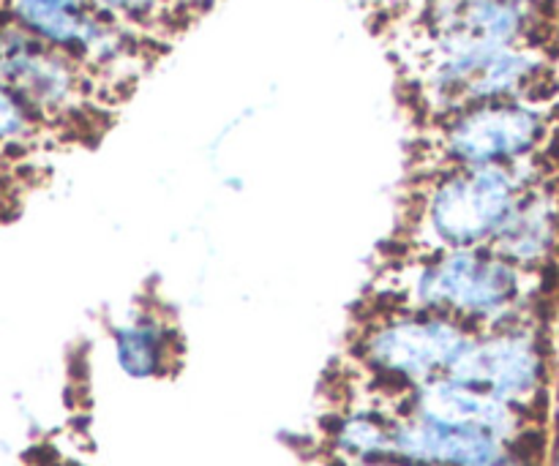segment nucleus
Wrapping results in <instances>:
<instances>
[{"mask_svg":"<svg viewBox=\"0 0 559 466\" xmlns=\"http://www.w3.org/2000/svg\"><path fill=\"white\" fill-rule=\"evenodd\" d=\"M0 85L14 93L33 118L74 109L82 82L74 60L22 27H0Z\"/></svg>","mask_w":559,"mask_h":466,"instance_id":"423d86ee","label":"nucleus"},{"mask_svg":"<svg viewBox=\"0 0 559 466\" xmlns=\"http://www.w3.org/2000/svg\"><path fill=\"white\" fill-rule=\"evenodd\" d=\"M475 336L473 327L429 311L377 306L353 342V358L393 402L424 382L448 377Z\"/></svg>","mask_w":559,"mask_h":466,"instance_id":"7ed1b4c3","label":"nucleus"},{"mask_svg":"<svg viewBox=\"0 0 559 466\" xmlns=\"http://www.w3.org/2000/svg\"><path fill=\"white\" fill-rule=\"evenodd\" d=\"M393 407L388 402L349 407L328 429L333 456L344 466H377L391 458Z\"/></svg>","mask_w":559,"mask_h":466,"instance_id":"9b49d317","label":"nucleus"},{"mask_svg":"<svg viewBox=\"0 0 559 466\" xmlns=\"http://www.w3.org/2000/svg\"><path fill=\"white\" fill-rule=\"evenodd\" d=\"M448 377L478 387L522 409L527 418L540 413L551 382V360L544 336L533 320L478 331Z\"/></svg>","mask_w":559,"mask_h":466,"instance_id":"20e7f679","label":"nucleus"},{"mask_svg":"<svg viewBox=\"0 0 559 466\" xmlns=\"http://www.w3.org/2000/svg\"><path fill=\"white\" fill-rule=\"evenodd\" d=\"M102 11L107 14H120L131 16V20H142V16H151L162 9L169 0H93Z\"/></svg>","mask_w":559,"mask_h":466,"instance_id":"ddd939ff","label":"nucleus"},{"mask_svg":"<svg viewBox=\"0 0 559 466\" xmlns=\"http://www.w3.org/2000/svg\"><path fill=\"white\" fill-rule=\"evenodd\" d=\"M506 3H513V5H524V9H530L533 3H538V0H506Z\"/></svg>","mask_w":559,"mask_h":466,"instance_id":"2eb2a0df","label":"nucleus"},{"mask_svg":"<svg viewBox=\"0 0 559 466\" xmlns=\"http://www.w3.org/2000/svg\"><path fill=\"white\" fill-rule=\"evenodd\" d=\"M33 466H80V464L66 462V458H47V462H36Z\"/></svg>","mask_w":559,"mask_h":466,"instance_id":"4468645a","label":"nucleus"},{"mask_svg":"<svg viewBox=\"0 0 559 466\" xmlns=\"http://www.w3.org/2000/svg\"><path fill=\"white\" fill-rule=\"evenodd\" d=\"M388 404L399 413L415 415V418L429 420V423L484 431V434H491L508 445H516L533 429V418H527L522 409L511 407L502 398L478 391V387L462 385L451 377H437V380L424 382V385L402 393Z\"/></svg>","mask_w":559,"mask_h":466,"instance_id":"0eeeda50","label":"nucleus"},{"mask_svg":"<svg viewBox=\"0 0 559 466\" xmlns=\"http://www.w3.org/2000/svg\"><path fill=\"white\" fill-rule=\"evenodd\" d=\"M36 129V118L27 112L25 104L0 85V145L14 147L25 145Z\"/></svg>","mask_w":559,"mask_h":466,"instance_id":"f8f14e48","label":"nucleus"},{"mask_svg":"<svg viewBox=\"0 0 559 466\" xmlns=\"http://www.w3.org/2000/svg\"><path fill=\"white\" fill-rule=\"evenodd\" d=\"M115 358L129 380H158L178 363V331L167 316L147 309L112 331Z\"/></svg>","mask_w":559,"mask_h":466,"instance_id":"1a4fd4ad","label":"nucleus"},{"mask_svg":"<svg viewBox=\"0 0 559 466\" xmlns=\"http://www.w3.org/2000/svg\"><path fill=\"white\" fill-rule=\"evenodd\" d=\"M557 420H559V398H557Z\"/></svg>","mask_w":559,"mask_h":466,"instance_id":"dca6fc26","label":"nucleus"},{"mask_svg":"<svg viewBox=\"0 0 559 466\" xmlns=\"http://www.w3.org/2000/svg\"><path fill=\"white\" fill-rule=\"evenodd\" d=\"M530 9L506 0H442L435 9V31H459L497 47H519L530 36Z\"/></svg>","mask_w":559,"mask_h":466,"instance_id":"9d476101","label":"nucleus"},{"mask_svg":"<svg viewBox=\"0 0 559 466\" xmlns=\"http://www.w3.org/2000/svg\"><path fill=\"white\" fill-rule=\"evenodd\" d=\"M538 276L491 249L407 251L382 273L374 298L396 309L448 316L478 333L530 322Z\"/></svg>","mask_w":559,"mask_h":466,"instance_id":"f257e3e1","label":"nucleus"},{"mask_svg":"<svg viewBox=\"0 0 559 466\" xmlns=\"http://www.w3.org/2000/svg\"><path fill=\"white\" fill-rule=\"evenodd\" d=\"M549 136V118L538 104L480 101L456 109L440 134L445 167H513L535 158Z\"/></svg>","mask_w":559,"mask_h":466,"instance_id":"39448f33","label":"nucleus"},{"mask_svg":"<svg viewBox=\"0 0 559 466\" xmlns=\"http://www.w3.org/2000/svg\"><path fill=\"white\" fill-rule=\"evenodd\" d=\"M489 249L522 271H544L559 251V191L546 180L533 186Z\"/></svg>","mask_w":559,"mask_h":466,"instance_id":"6e6552de","label":"nucleus"},{"mask_svg":"<svg viewBox=\"0 0 559 466\" xmlns=\"http://www.w3.org/2000/svg\"><path fill=\"white\" fill-rule=\"evenodd\" d=\"M544 183L538 162L513 167H445L426 180L404 218V246L426 251L489 249L513 207Z\"/></svg>","mask_w":559,"mask_h":466,"instance_id":"f03ea898","label":"nucleus"}]
</instances>
